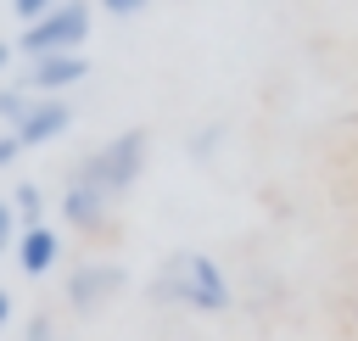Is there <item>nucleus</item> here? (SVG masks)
Instances as JSON below:
<instances>
[{"label": "nucleus", "mask_w": 358, "mask_h": 341, "mask_svg": "<svg viewBox=\"0 0 358 341\" xmlns=\"http://www.w3.org/2000/svg\"><path fill=\"white\" fill-rule=\"evenodd\" d=\"M28 106H34V95H28L22 84H0V117H6V129H11Z\"/></svg>", "instance_id": "obj_10"}, {"label": "nucleus", "mask_w": 358, "mask_h": 341, "mask_svg": "<svg viewBox=\"0 0 358 341\" xmlns=\"http://www.w3.org/2000/svg\"><path fill=\"white\" fill-rule=\"evenodd\" d=\"M140 173H145V134L123 129V134L101 140L95 151H84L67 179L84 184V190H95V196H106V201H117V196H129L140 184Z\"/></svg>", "instance_id": "obj_2"}, {"label": "nucleus", "mask_w": 358, "mask_h": 341, "mask_svg": "<svg viewBox=\"0 0 358 341\" xmlns=\"http://www.w3.org/2000/svg\"><path fill=\"white\" fill-rule=\"evenodd\" d=\"M17 240V212H11V196H0V246Z\"/></svg>", "instance_id": "obj_13"}, {"label": "nucleus", "mask_w": 358, "mask_h": 341, "mask_svg": "<svg viewBox=\"0 0 358 341\" xmlns=\"http://www.w3.org/2000/svg\"><path fill=\"white\" fill-rule=\"evenodd\" d=\"M84 39H90V6L84 0H62L39 22H22V34L11 45H17L22 61H34V56H78Z\"/></svg>", "instance_id": "obj_3"}, {"label": "nucleus", "mask_w": 358, "mask_h": 341, "mask_svg": "<svg viewBox=\"0 0 358 341\" xmlns=\"http://www.w3.org/2000/svg\"><path fill=\"white\" fill-rule=\"evenodd\" d=\"M56 212L67 218V229H78V235H101V229H106V218H112V201L67 179V190H62V201H56Z\"/></svg>", "instance_id": "obj_8"}, {"label": "nucleus", "mask_w": 358, "mask_h": 341, "mask_svg": "<svg viewBox=\"0 0 358 341\" xmlns=\"http://www.w3.org/2000/svg\"><path fill=\"white\" fill-rule=\"evenodd\" d=\"M11 212H17L22 229H28V224H45V190H39L34 179H22V184L11 190Z\"/></svg>", "instance_id": "obj_9"}, {"label": "nucleus", "mask_w": 358, "mask_h": 341, "mask_svg": "<svg viewBox=\"0 0 358 341\" xmlns=\"http://www.w3.org/2000/svg\"><path fill=\"white\" fill-rule=\"evenodd\" d=\"M84 73H90L84 50H78V56H34V61L17 67L11 84H22L28 95H67L73 84H84Z\"/></svg>", "instance_id": "obj_5"}, {"label": "nucleus", "mask_w": 358, "mask_h": 341, "mask_svg": "<svg viewBox=\"0 0 358 341\" xmlns=\"http://www.w3.org/2000/svg\"><path fill=\"white\" fill-rule=\"evenodd\" d=\"M22 157V145H17V134H0V168H11Z\"/></svg>", "instance_id": "obj_16"}, {"label": "nucleus", "mask_w": 358, "mask_h": 341, "mask_svg": "<svg viewBox=\"0 0 358 341\" xmlns=\"http://www.w3.org/2000/svg\"><path fill=\"white\" fill-rule=\"evenodd\" d=\"M151 302L162 307H190V313H224L235 302L224 268L207 252H173L157 274H151Z\"/></svg>", "instance_id": "obj_1"}, {"label": "nucleus", "mask_w": 358, "mask_h": 341, "mask_svg": "<svg viewBox=\"0 0 358 341\" xmlns=\"http://www.w3.org/2000/svg\"><path fill=\"white\" fill-rule=\"evenodd\" d=\"M62 0H11V11H17V22H39L45 11H56Z\"/></svg>", "instance_id": "obj_11"}, {"label": "nucleus", "mask_w": 358, "mask_h": 341, "mask_svg": "<svg viewBox=\"0 0 358 341\" xmlns=\"http://www.w3.org/2000/svg\"><path fill=\"white\" fill-rule=\"evenodd\" d=\"M145 6H151V0H101V11H106V17H140Z\"/></svg>", "instance_id": "obj_14"}, {"label": "nucleus", "mask_w": 358, "mask_h": 341, "mask_svg": "<svg viewBox=\"0 0 358 341\" xmlns=\"http://www.w3.org/2000/svg\"><path fill=\"white\" fill-rule=\"evenodd\" d=\"M123 285H129V280H123L117 263H78V268L67 274V307H73V313H101Z\"/></svg>", "instance_id": "obj_6"}, {"label": "nucleus", "mask_w": 358, "mask_h": 341, "mask_svg": "<svg viewBox=\"0 0 358 341\" xmlns=\"http://www.w3.org/2000/svg\"><path fill=\"white\" fill-rule=\"evenodd\" d=\"M17 61H22V56H17V45H11V39H0V73H11Z\"/></svg>", "instance_id": "obj_17"}, {"label": "nucleus", "mask_w": 358, "mask_h": 341, "mask_svg": "<svg viewBox=\"0 0 358 341\" xmlns=\"http://www.w3.org/2000/svg\"><path fill=\"white\" fill-rule=\"evenodd\" d=\"M6 324H11V291L0 285V330H6Z\"/></svg>", "instance_id": "obj_18"}, {"label": "nucleus", "mask_w": 358, "mask_h": 341, "mask_svg": "<svg viewBox=\"0 0 358 341\" xmlns=\"http://www.w3.org/2000/svg\"><path fill=\"white\" fill-rule=\"evenodd\" d=\"M218 140H224V129H207V134H190V157H201V162H207V157L218 151Z\"/></svg>", "instance_id": "obj_12"}, {"label": "nucleus", "mask_w": 358, "mask_h": 341, "mask_svg": "<svg viewBox=\"0 0 358 341\" xmlns=\"http://www.w3.org/2000/svg\"><path fill=\"white\" fill-rule=\"evenodd\" d=\"M28 341H56V319H50V313L28 319Z\"/></svg>", "instance_id": "obj_15"}, {"label": "nucleus", "mask_w": 358, "mask_h": 341, "mask_svg": "<svg viewBox=\"0 0 358 341\" xmlns=\"http://www.w3.org/2000/svg\"><path fill=\"white\" fill-rule=\"evenodd\" d=\"M67 129H73V101H67V95H34V106H28L6 134H17V145H22V151H34V145L62 140Z\"/></svg>", "instance_id": "obj_4"}, {"label": "nucleus", "mask_w": 358, "mask_h": 341, "mask_svg": "<svg viewBox=\"0 0 358 341\" xmlns=\"http://www.w3.org/2000/svg\"><path fill=\"white\" fill-rule=\"evenodd\" d=\"M11 257H17V268H22L28 280H39V274H50V268L62 263V235H56L50 224H28V229H17Z\"/></svg>", "instance_id": "obj_7"}]
</instances>
